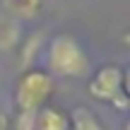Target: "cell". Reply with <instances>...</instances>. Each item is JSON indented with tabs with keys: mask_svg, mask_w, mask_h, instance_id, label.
Returning <instances> with one entry per match:
<instances>
[{
	"mask_svg": "<svg viewBox=\"0 0 130 130\" xmlns=\"http://www.w3.org/2000/svg\"><path fill=\"white\" fill-rule=\"evenodd\" d=\"M46 65L53 77H87L89 75V58L84 48L68 34H58L48 43Z\"/></svg>",
	"mask_w": 130,
	"mask_h": 130,
	"instance_id": "6da1fadb",
	"label": "cell"
},
{
	"mask_svg": "<svg viewBox=\"0 0 130 130\" xmlns=\"http://www.w3.org/2000/svg\"><path fill=\"white\" fill-rule=\"evenodd\" d=\"M56 94V77L48 70L27 68L14 84V106L17 113H29L51 104Z\"/></svg>",
	"mask_w": 130,
	"mask_h": 130,
	"instance_id": "7a4b0ae2",
	"label": "cell"
},
{
	"mask_svg": "<svg viewBox=\"0 0 130 130\" xmlns=\"http://www.w3.org/2000/svg\"><path fill=\"white\" fill-rule=\"evenodd\" d=\"M128 75L121 65L116 63H108V65H101L96 72L92 75L89 79V96L96 99V101H104V104H111L116 111H128Z\"/></svg>",
	"mask_w": 130,
	"mask_h": 130,
	"instance_id": "3957f363",
	"label": "cell"
},
{
	"mask_svg": "<svg viewBox=\"0 0 130 130\" xmlns=\"http://www.w3.org/2000/svg\"><path fill=\"white\" fill-rule=\"evenodd\" d=\"M14 130H70V111L56 104H46L36 111L17 113Z\"/></svg>",
	"mask_w": 130,
	"mask_h": 130,
	"instance_id": "277c9868",
	"label": "cell"
},
{
	"mask_svg": "<svg viewBox=\"0 0 130 130\" xmlns=\"http://www.w3.org/2000/svg\"><path fill=\"white\" fill-rule=\"evenodd\" d=\"M19 43V19L7 10H0V51H12Z\"/></svg>",
	"mask_w": 130,
	"mask_h": 130,
	"instance_id": "5b68a950",
	"label": "cell"
},
{
	"mask_svg": "<svg viewBox=\"0 0 130 130\" xmlns=\"http://www.w3.org/2000/svg\"><path fill=\"white\" fill-rule=\"evenodd\" d=\"M70 130H106V125L92 108L77 106L70 111Z\"/></svg>",
	"mask_w": 130,
	"mask_h": 130,
	"instance_id": "8992f818",
	"label": "cell"
},
{
	"mask_svg": "<svg viewBox=\"0 0 130 130\" xmlns=\"http://www.w3.org/2000/svg\"><path fill=\"white\" fill-rule=\"evenodd\" d=\"M5 10H7L12 17L17 19H29V17H36L41 12V5L43 0H3Z\"/></svg>",
	"mask_w": 130,
	"mask_h": 130,
	"instance_id": "52a82bcc",
	"label": "cell"
},
{
	"mask_svg": "<svg viewBox=\"0 0 130 130\" xmlns=\"http://www.w3.org/2000/svg\"><path fill=\"white\" fill-rule=\"evenodd\" d=\"M39 41H41V36H39V34H36V36H29V39H27V56L22 58V60H24V65H29V56H31V53H36Z\"/></svg>",
	"mask_w": 130,
	"mask_h": 130,
	"instance_id": "ba28073f",
	"label": "cell"
},
{
	"mask_svg": "<svg viewBox=\"0 0 130 130\" xmlns=\"http://www.w3.org/2000/svg\"><path fill=\"white\" fill-rule=\"evenodd\" d=\"M10 125H12V121H10V113L0 108V130H10Z\"/></svg>",
	"mask_w": 130,
	"mask_h": 130,
	"instance_id": "9c48e42d",
	"label": "cell"
}]
</instances>
